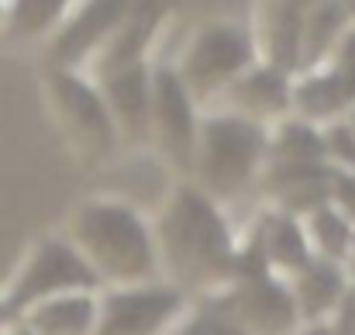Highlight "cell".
<instances>
[{
	"label": "cell",
	"instance_id": "obj_1",
	"mask_svg": "<svg viewBox=\"0 0 355 335\" xmlns=\"http://www.w3.org/2000/svg\"><path fill=\"white\" fill-rule=\"evenodd\" d=\"M148 222L162 284L180 294H214L238 277V231L232 218L190 180L173 183Z\"/></svg>",
	"mask_w": 355,
	"mask_h": 335
},
{
	"label": "cell",
	"instance_id": "obj_2",
	"mask_svg": "<svg viewBox=\"0 0 355 335\" xmlns=\"http://www.w3.org/2000/svg\"><path fill=\"white\" fill-rule=\"evenodd\" d=\"M62 238L87 263L101 291L159 280L152 222L128 197L101 194L80 201L66 218Z\"/></svg>",
	"mask_w": 355,
	"mask_h": 335
},
{
	"label": "cell",
	"instance_id": "obj_3",
	"mask_svg": "<svg viewBox=\"0 0 355 335\" xmlns=\"http://www.w3.org/2000/svg\"><path fill=\"white\" fill-rule=\"evenodd\" d=\"M269 163V128L252 124L232 111H200L193 142V187L207 194L218 208L241 201L255 190Z\"/></svg>",
	"mask_w": 355,
	"mask_h": 335
},
{
	"label": "cell",
	"instance_id": "obj_4",
	"mask_svg": "<svg viewBox=\"0 0 355 335\" xmlns=\"http://www.w3.org/2000/svg\"><path fill=\"white\" fill-rule=\"evenodd\" d=\"M259 63L255 28L238 21H204L197 24L180 52L169 59L176 80L193 97L200 111L214 108V101L235 83L238 76Z\"/></svg>",
	"mask_w": 355,
	"mask_h": 335
},
{
	"label": "cell",
	"instance_id": "obj_5",
	"mask_svg": "<svg viewBox=\"0 0 355 335\" xmlns=\"http://www.w3.org/2000/svg\"><path fill=\"white\" fill-rule=\"evenodd\" d=\"M42 101H45V111L52 117L59 138L66 142L69 156L80 166L94 170V166H107L111 159H118V152L124 149L118 128L104 108L97 87L83 73L45 66Z\"/></svg>",
	"mask_w": 355,
	"mask_h": 335
},
{
	"label": "cell",
	"instance_id": "obj_6",
	"mask_svg": "<svg viewBox=\"0 0 355 335\" xmlns=\"http://www.w3.org/2000/svg\"><path fill=\"white\" fill-rule=\"evenodd\" d=\"M76 291H101L87 263L76 256V249L62 238V231L42 235L28 245L21 256L14 277L0 291L7 311L17 318L38 301L59 297V294H76Z\"/></svg>",
	"mask_w": 355,
	"mask_h": 335
},
{
	"label": "cell",
	"instance_id": "obj_7",
	"mask_svg": "<svg viewBox=\"0 0 355 335\" xmlns=\"http://www.w3.org/2000/svg\"><path fill=\"white\" fill-rule=\"evenodd\" d=\"M200 108L176 80L169 59H155L148 73V128L145 145L155 149L166 163L190 173L193 142H197Z\"/></svg>",
	"mask_w": 355,
	"mask_h": 335
},
{
	"label": "cell",
	"instance_id": "obj_8",
	"mask_svg": "<svg viewBox=\"0 0 355 335\" xmlns=\"http://www.w3.org/2000/svg\"><path fill=\"white\" fill-rule=\"evenodd\" d=\"M145 0H73L59 31L45 42V66L83 73Z\"/></svg>",
	"mask_w": 355,
	"mask_h": 335
},
{
	"label": "cell",
	"instance_id": "obj_9",
	"mask_svg": "<svg viewBox=\"0 0 355 335\" xmlns=\"http://www.w3.org/2000/svg\"><path fill=\"white\" fill-rule=\"evenodd\" d=\"M238 335H290L300 329V315L286 280L272 273L235 277L228 287L207 294Z\"/></svg>",
	"mask_w": 355,
	"mask_h": 335
},
{
	"label": "cell",
	"instance_id": "obj_10",
	"mask_svg": "<svg viewBox=\"0 0 355 335\" xmlns=\"http://www.w3.org/2000/svg\"><path fill=\"white\" fill-rule=\"evenodd\" d=\"M187 311V294L152 280L135 287L97 291L94 335H166V329Z\"/></svg>",
	"mask_w": 355,
	"mask_h": 335
},
{
	"label": "cell",
	"instance_id": "obj_11",
	"mask_svg": "<svg viewBox=\"0 0 355 335\" xmlns=\"http://www.w3.org/2000/svg\"><path fill=\"white\" fill-rule=\"evenodd\" d=\"M207 111H232L245 121H252V124L272 128L283 117H290V73L259 59Z\"/></svg>",
	"mask_w": 355,
	"mask_h": 335
},
{
	"label": "cell",
	"instance_id": "obj_12",
	"mask_svg": "<svg viewBox=\"0 0 355 335\" xmlns=\"http://www.w3.org/2000/svg\"><path fill=\"white\" fill-rule=\"evenodd\" d=\"M355 104V76L335 70V66H318V70H300L290 76V117L324 128L331 121H342Z\"/></svg>",
	"mask_w": 355,
	"mask_h": 335
},
{
	"label": "cell",
	"instance_id": "obj_13",
	"mask_svg": "<svg viewBox=\"0 0 355 335\" xmlns=\"http://www.w3.org/2000/svg\"><path fill=\"white\" fill-rule=\"evenodd\" d=\"M286 287H290V294H293L300 325H324L328 315H331V311L342 304V297L349 294L352 277H349V266H342V263L311 259L297 277L286 280Z\"/></svg>",
	"mask_w": 355,
	"mask_h": 335
},
{
	"label": "cell",
	"instance_id": "obj_14",
	"mask_svg": "<svg viewBox=\"0 0 355 335\" xmlns=\"http://www.w3.org/2000/svg\"><path fill=\"white\" fill-rule=\"evenodd\" d=\"M17 322L31 335H94L97 291H76V294L38 301L28 311H21Z\"/></svg>",
	"mask_w": 355,
	"mask_h": 335
},
{
	"label": "cell",
	"instance_id": "obj_15",
	"mask_svg": "<svg viewBox=\"0 0 355 335\" xmlns=\"http://www.w3.org/2000/svg\"><path fill=\"white\" fill-rule=\"evenodd\" d=\"M73 0H3V31L7 42H49L66 21Z\"/></svg>",
	"mask_w": 355,
	"mask_h": 335
},
{
	"label": "cell",
	"instance_id": "obj_16",
	"mask_svg": "<svg viewBox=\"0 0 355 335\" xmlns=\"http://www.w3.org/2000/svg\"><path fill=\"white\" fill-rule=\"evenodd\" d=\"M300 228H304V238H307L314 259H328V263L349 266L355 228L342 218V211H338L331 201L321 204V208H314V211H307V215L300 218Z\"/></svg>",
	"mask_w": 355,
	"mask_h": 335
},
{
	"label": "cell",
	"instance_id": "obj_17",
	"mask_svg": "<svg viewBox=\"0 0 355 335\" xmlns=\"http://www.w3.org/2000/svg\"><path fill=\"white\" fill-rule=\"evenodd\" d=\"M269 163H304V166L324 163L321 128L304 124L297 117H283L279 124L269 128Z\"/></svg>",
	"mask_w": 355,
	"mask_h": 335
},
{
	"label": "cell",
	"instance_id": "obj_18",
	"mask_svg": "<svg viewBox=\"0 0 355 335\" xmlns=\"http://www.w3.org/2000/svg\"><path fill=\"white\" fill-rule=\"evenodd\" d=\"M166 335H238V332L232 329V322L218 311V304H214L211 297H204V304L183 311V315L166 329Z\"/></svg>",
	"mask_w": 355,
	"mask_h": 335
},
{
	"label": "cell",
	"instance_id": "obj_19",
	"mask_svg": "<svg viewBox=\"0 0 355 335\" xmlns=\"http://www.w3.org/2000/svg\"><path fill=\"white\" fill-rule=\"evenodd\" d=\"M321 142H324V163L335 173H355V135L352 128L342 121H331L321 128Z\"/></svg>",
	"mask_w": 355,
	"mask_h": 335
},
{
	"label": "cell",
	"instance_id": "obj_20",
	"mask_svg": "<svg viewBox=\"0 0 355 335\" xmlns=\"http://www.w3.org/2000/svg\"><path fill=\"white\" fill-rule=\"evenodd\" d=\"M328 201L355 228V173H335L331 170V194H328Z\"/></svg>",
	"mask_w": 355,
	"mask_h": 335
},
{
	"label": "cell",
	"instance_id": "obj_21",
	"mask_svg": "<svg viewBox=\"0 0 355 335\" xmlns=\"http://www.w3.org/2000/svg\"><path fill=\"white\" fill-rule=\"evenodd\" d=\"M328 66H335V70L355 76V21H349L345 31L338 35V42H335L331 56H328Z\"/></svg>",
	"mask_w": 355,
	"mask_h": 335
},
{
	"label": "cell",
	"instance_id": "obj_22",
	"mask_svg": "<svg viewBox=\"0 0 355 335\" xmlns=\"http://www.w3.org/2000/svg\"><path fill=\"white\" fill-rule=\"evenodd\" d=\"M290 335H328V329L324 325H300L297 332H290Z\"/></svg>",
	"mask_w": 355,
	"mask_h": 335
},
{
	"label": "cell",
	"instance_id": "obj_23",
	"mask_svg": "<svg viewBox=\"0 0 355 335\" xmlns=\"http://www.w3.org/2000/svg\"><path fill=\"white\" fill-rule=\"evenodd\" d=\"M0 335H31V332H28V329H24V325H21L17 318H14V322H10L7 329H0Z\"/></svg>",
	"mask_w": 355,
	"mask_h": 335
},
{
	"label": "cell",
	"instance_id": "obj_24",
	"mask_svg": "<svg viewBox=\"0 0 355 335\" xmlns=\"http://www.w3.org/2000/svg\"><path fill=\"white\" fill-rule=\"evenodd\" d=\"M10 322H14V315L7 311V304H3V297H0V329H7Z\"/></svg>",
	"mask_w": 355,
	"mask_h": 335
},
{
	"label": "cell",
	"instance_id": "obj_25",
	"mask_svg": "<svg viewBox=\"0 0 355 335\" xmlns=\"http://www.w3.org/2000/svg\"><path fill=\"white\" fill-rule=\"evenodd\" d=\"M338 3H342L345 17H349V21H355V0H338Z\"/></svg>",
	"mask_w": 355,
	"mask_h": 335
},
{
	"label": "cell",
	"instance_id": "obj_26",
	"mask_svg": "<svg viewBox=\"0 0 355 335\" xmlns=\"http://www.w3.org/2000/svg\"><path fill=\"white\" fill-rule=\"evenodd\" d=\"M345 124L352 128V135H355V104H352V108H349V114H345Z\"/></svg>",
	"mask_w": 355,
	"mask_h": 335
},
{
	"label": "cell",
	"instance_id": "obj_27",
	"mask_svg": "<svg viewBox=\"0 0 355 335\" xmlns=\"http://www.w3.org/2000/svg\"><path fill=\"white\" fill-rule=\"evenodd\" d=\"M349 273H355V238H352V252H349Z\"/></svg>",
	"mask_w": 355,
	"mask_h": 335
},
{
	"label": "cell",
	"instance_id": "obj_28",
	"mask_svg": "<svg viewBox=\"0 0 355 335\" xmlns=\"http://www.w3.org/2000/svg\"><path fill=\"white\" fill-rule=\"evenodd\" d=\"M0 31H3V0H0Z\"/></svg>",
	"mask_w": 355,
	"mask_h": 335
}]
</instances>
